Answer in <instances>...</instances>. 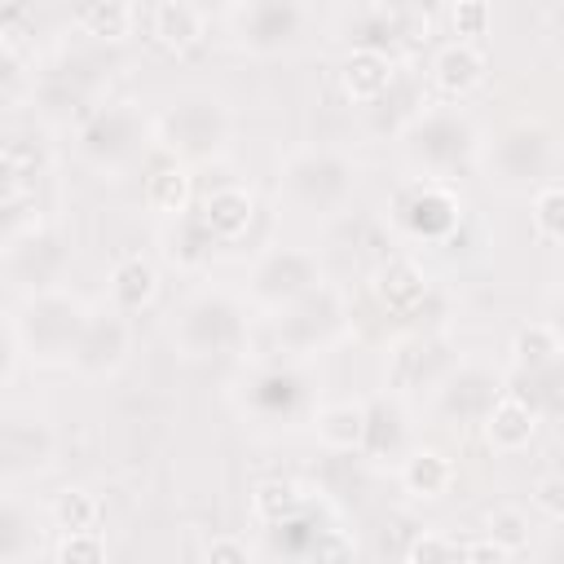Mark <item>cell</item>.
<instances>
[{"instance_id": "6da1fadb", "label": "cell", "mask_w": 564, "mask_h": 564, "mask_svg": "<svg viewBox=\"0 0 564 564\" xmlns=\"http://www.w3.org/2000/svg\"><path fill=\"white\" fill-rule=\"evenodd\" d=\"M397 220L414 238H445L463 220V198L449 194L441 181H423V185H410L397 198Z\"/></svg>"}, {"instance_id": "7a4b0ae2", "label": "cell", "mask_w": 564, "mask_h": 564, "mask_svg": "<svg viewBox=\"0 0 564 564\" xmlns=\"http://www.w3.org/2000/svg\"><path fill=\"white\" fill-rule=\"evenodd\" d=\"M538 436V410L520 397H494L485 410V441L494 454H520Z\"/></svg>"}, {"instance_id": "3957f363", "label": "cell", "mask_w": 564, "mask_h": 564, "mask_svg": "<svg viewBox=\"0 0 564 564\" xmlns=\"http://www.w3.org/2000/svg\"><path fill=\"white\" fill-rule=\"evenodd\" d=\"M392 79V57L383 48H370V44H357L344 53L339 62V88L348 101H375Z\"/></svg>"}, {"instance_id": "277c9868", "label": "cell", "mask_w": 564, "mask_h": 564, "mask_svg": "<svg viewBox=\"0 0 564 564\" xmlns=\"http://www.w3.org/2000/svg\"><path fill=\"white\" fill-rule=\"evenodd\" d=\"M150 40L167 53H189L203 40V9L189 0H159L150 9Z\"/></svg>"}, {"instance_id": "5b68a950", "label": "cell", "mask_w": 564, "mask_h": 564, "mask_svg": "<svg viewBox=\"0 0 564 564\" xmlns=\"http://www.w3.org/2000/svg\"><path fill=\"white\" fill-rule=\"evenodd\" d=\"M485 53L476 48V44H463V40H454V44H445L436 57H432V84L445 93V97H467L480 79H485Z\"/></svg>"}, {"instance_id": "8992f818", "label": "cell", "mask_w": 564, "mask_h": 564, "mask_svg": "<svg viewBox=\"0 0 564 564\" xmlns=\"http://www.w3.org/2000/svg\"><path fill=\"white\" fill-rule=\"evenodd\" d=\"M251 220H256V198H251L247 189H238V185L212 189V194L203 198V229H207L212 238H220V242L242 238V234L251 229Z\"/></svg>"}, {"instance_id": "52a82bcc", "label": "cell", "mask_w": 564, "mask_h": 564, "mask_svg": "<svg viewBox=\"0 0 564 564\" xmlns=\"http://www.w3.org/2000/svg\"><path fill=\"white\" fill-rule=\"evenodd\" d=\"M375 295H379L383 308L410 313V308L427 295V278L419 273L414 260H388V264H379V273H375Z\"/></svg>"}, {"instance_id": "ba28073f", "label": "cell", "mask_w": 564, "mask_h": 564, "mask_svg": "<svg viewBox=\"0 0 564 564\" xmlns=\"http://www.w3.org/2000/svg\"><path fill=\"white\" fill-rule=\"evenodd\" d=\"M110 295L123 313H137L145 308L154 295H159V273L145 256H123L115 269H110Z\"/></svg>"}, {"instance_id": "9c48e42d", "label": "cell", "mask_w": 564, "mask_h": 564, "mask_svg": "<svg viewBox=\"0 0 564 564\" xmlns=\"http://www.w3.org/2000/svg\"><path fill=\"white\" fill-rule=\"evenodd\" d=\"M313 427L326 449H357L366 441V410L361 405H326V410H317Z\"/></svg>"}, {"instance_id": "30bf717a", "label": "cell", "mask_w": 564, "mask_h": 564, "mask_svg": "<svg viewBox=\"0 0 564 564\" xmlns=\"http://www.w3.org/2000/svg\"><path fill=\"white\" fill-rule=\"evenodd\" d=\"M449 480H454V467H449V458H445L441 449H414V454L405 458V467H401V485H405L410 494H419V498L445 494Z\"/></svg>"}, {"instance_id": "8fae6325", "label": "cell", "mask_w": 564, "mask_h": 564, "mask_svg": "<svg viewBox=\"0 0 564 564\" xmlns=\"http://www.w3.org/2000/svg\"><path fill=\"white\" fill-rule=\"evenodd\" d=\"M97 520H101V502L84 485H66L53 498V524L62 533H97Z\"/></svg>"}, {"instance_id": "7c38bea8", "label": "cell", "mask_w": 564, "mask_h": 564, "mask_svg": "<svg viewBox=\"0 0 564 564\" xmlns=\"http://www.w3.org/2000/svg\"><path fill=\"white\" fill-rule=\"evenodd\" d=\"M300 502H304V494L291 480H260L251 489V516L260 524H286L300 511Z\"/></svg>"}, {"instance_id": "4fadbf2b", "label": "cell", "mask_w": 564, "mask_h": 564, "mask_svg": "<svg viewBox=\"0 0 564 564\" xmlns=\"http://www.w3.org/2000/svg\"><path fill=\"white\" fill-rule=\"evenodd\" d=\"M189 172L181 167V163H172V167H159L150 181H145V198H150V207L154 212H163V216H181L185 207H189Z\"/></svg>"}, {"instance_id": "5bb4252c", "label": "cell", "mask_w": 564, "mask_h": 564, "mask_svg": "<svg viewBox=\"0 0 564 564\" xmlns=\"http://www.w3.org/2000/svg\"><path fill=\"white\" fill-rule=\"evenodd\" d=\"M132 18H137V9L123 4V0H93V4H84V9L75 13V22H79L88 35H101V40H123L128 26H132Z\"/></svg>"}, {"instance_id": "9a60e30c", "label": "cell", "mask_w": 564, "mask_h": 564, "mask_svg": "<svg viewBox=\"0 0 564 564\" xmlns=\"http://www.w3.org/2000/svg\"><path fill=\"white\" fill-rule=\"evenodd\" d=\"M511 352H516V361H520V366L542 370V366H551V361L560 357V335H555V326H551V322H529V326H520V330H516Z\"/></svg>"}, {"instance_id": "2e32d148", "label": "cell", "mask_w": 564, "mask_h": 564, "mask_svg": "<svg viewBox=\"0 0 564 564\" xmlns=\"http://www.w3.org/2000/svg\"><path fill=\"white\" fill-rule=\"evenodd\" d=\"M529 220H533V234H538L542 242H560V234H564V189H560V181H546V185L533 194Z\"/></svg>"}, {"instance_id": "e0dca14e", "label": "cell", "mask_w": 564, "mask_h": 564, "mask_svg": "<svg viewBox=\"0 0 564 564\" xmlns=\"http://www.w3.org/2000/svg\"><path fill=\"white\" fill-rule=\"evenodd\" d=\"M485 524H489V542H498V546H507V551H520L524 542H529V520H524V511L520 507H494L489 516H485Z\"/></svg>"}, {"instance_id": "ac0fdd59", "label": "cell", "mask_w": 564, "mask_h": 564, "mask_svg": "<svg viewBox=\"0 0 564 564\" xmlns=\"http://www.w3.org/2000/svg\"><path fill=\"white\" fill-rule=\"evenodd\" d=\"M26 185H31V167H26L22 150L18 145H0V207L18 203L26 194Z\"/></svg>"}, {"instance_id": "d6986e66", "label": "cell", "mask_w": 564, "mask_h": 564, "mask_svg": "<svg viewBox=\"0 0 564 564\" xmlns=\"http://www.w3.org/2000/svg\"><path fill=\"white\" fill-rule=\"evenodd\" d=\"M53 564H106V542L97 533H62Z\"/></svg>"}, {"instance_id": "ffe728a7", "label": "cell", "mask_w": 564, "mask_h": 564, "mask_svg": "<svg viewBox=\"0 0 564 564\" xmlns=\"http://www.w3.org/2000/svg\"><path fill=\"white\" fill-rule=\"evenodd\" d=\"M458 546H454V538H445V533H419L414 542H410V551H405V564H458Z\"/></svg>"}, {"instance_id": "44dd1931", "label": "cell", "mask_w": 564, "mask_h": 564, "mask_svg": "<svg viewBox=\"0 0 564 564\" xmlns=\"http://www.w3.org/2000/svg\"><path fill=\"white\" fill-rule=\"evenodd\" d=\"M489 4L485 0H458V4H449V22H454V35L463 40V44H471L476 35H485L489 31Z\"/></svg>"}, {"instance_id": "7402d4cb", "label": "cell", "mask_w": 564, "mask_h": 564, "mask_svg": "<svg viewBox=\"0 0 564 564\" xmlns=\"http://www.w3.org/2000/svg\"><path fill=\"white\" fill-rule=\"evenodd\" d=\"M203 564H251V551L242 538L234 533H216L207 546H203Z\"/></svg>"}, {"instance_id": "603a6c76", "label": "cell", "mask_w": 564, "mask_h": 564, "mask_svg": "<svg viewBox=\"0 0 564 564\" xmlns=\"http://www.w3.org/2000/svg\"><path fill=\"white\" fill-rule=\"evenodd\" d=\"M533 507L546 516V520H564V480L560 476H542L533 485Z\"/></svg>"}, {"instance_id": "cb8c5ba5", "label": "cell", "mask_w": 564, "mask_h": 564, "mask_svg": "<svg viewBox=\"0 0 564 564\" xmlns=\"http://www.w3.org/2000/svg\"><path fill=\"white\" fill-rule=\"evenodd\" d=\"M458 560H463V564H511V551L498 546V542H489V538H476V542L463 546Z\"/></svg>"}, {"instance_id": "d4e9b609", "label": "cell", "mask_w": 564, "mask_h": 564, "mask_svg": "<svg viewBox=\"0 0 564 564\" xmlns=\"http://www.w3.org/2000/svg\"><path fill=\"white\" fill-rule=\"evenodd\" d=\"M18 22H31V9L26 4H0V35H9Z\"/></svg>"}, {"instance_id": "484cf974", "label": "cell", "mask_w": 564, "mask_h": 564, "mask_svg": "<svg viewBox=\"0 0 564 564\" xmlns=\"http://www.w3.org/2000/svg\"><path fill=\"white\" fill-rule=\"evenodd\" d=\"M18 79H22V70H18V53L0 44V88H9V84H18Z\"/></svg>"}]
</instances>
